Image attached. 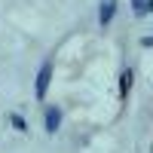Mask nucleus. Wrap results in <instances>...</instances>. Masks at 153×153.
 Masks as SVG:
<instances>
[{"instance_id":"7ed1b4c3","label":"nucleus","mask_w":153,"mask_h":153,"mask_svg":"<svg viewBox=\"0 0 153 153\" xmlns=\"http://www.w3.org/2000/svg\"><path fill=\"white\" fill-rule=\"evenodd\" d=\"M58 126H61V110H58V107H49V110H46V132L55 135Z\"/></svg>"},{"instance_id":"20e7f679","label":"nucleus","mask_w":153,"mask_h":153,"mask_svg":"<svg viewBox=\"0 0 153 153\" xmlns=\"http://www.w3.org/2000/svg\"><path fill=\"white\" fill-rule=\"evenodd\" d=\"M129 86H132V71H123V76H120V95L123 98L129 95Z\"/></svg>"},{"instance_id":"f03ea898","label":"nucleus","mask_w":153,"mask_h":153,"mask_svg":"<svg viewBox=\"0 0 153 153\" xmlns=\"http://www.w3.org/2000/svg\"><path fill=\"white\" fill-rule=\"evenodd\" d=\"M113 16H117V0H104V3H101V12H98V22H101V28H107Z\"/></svg>"},{"instance_id":"423d86ee","label":"nucleus","mask_w":153,"mask_h":153,"mask_svg":"<svg viewBox=\"0 0 153 153\" xmlns=\"http://www.w3.org/2000/svg\"><path fill=\"white\" fill-rule=\"evenodd\" d=\"M138 16H144V12H153V0H147V3H141V9H135Z\"/></svg>"},{"instance_id":"0eeeda50","label":"nucleus","mask_w":153,"mask_h":153,"mask_svg":"<svg viewBox=\"0 0 153 153\" xmlns=\"http://www.w3.org/2000/svg\"><path fill=\"white\" fill-rule=\"evenodd\" d=\"M132 3H135V9H141V3H144V0H132Z\"/></svg>"},{"instance_id":"39448f33","label":"nucleus","mask_w":153,"mask_h":153,"mask_svg":"<svg viewBox=\"0 0 153 153\" xmlns=\"http://www.w3.org/2000/svg\"><path fill=\"white\" fill-rule=\"evenodd\" d=\"M9 123H12V129H16V132H28V123H25L19 113H9Z\"/></svg>"},{"instance_id":"f257e3e1","label":"nucleus","mask_w":153,"mask_h":153,"mask_svg":"<svg viewBox=\"0 0 153 153\" xmlns=\"http://www.w3.org/2000/svg\"><path fill=\"white\" fill-rule=\"evenodd\" d=\"M49 80H52V61H43V68H40V74H37V80H34V95H37V101L46 98Z\"/></svg>"}]
</instances>
